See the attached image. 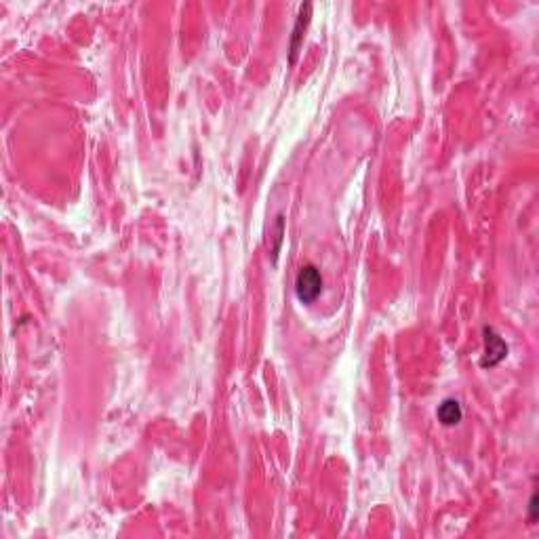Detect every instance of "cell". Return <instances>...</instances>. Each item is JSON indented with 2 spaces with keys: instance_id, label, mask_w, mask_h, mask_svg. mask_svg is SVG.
I'll list each match as a JSON object with an SVG mask.
<instances>
[{
  "instance_id": "cell-6",
  "label": "cell",
  "mask_w": 539,
  "mask_h": 539,
  "mask_svg": "<svg viewBox=\"0 0 539 539\" xmlns=\"http://www.w3.org/2000/svg\"><path fill=\"white\" fill-rule=\"evenodd\" d=\"M529 520H531V522L537 520V495L531 497V503H529Z\"/></svg>"
},
{
  "instance_id": "cell-3",
  "label": "cell",
  "mask_w": 539,
  "mask_h": 539,
  "mask_svg": "<svg viewBox=\"0 0 539 539\" xmlns=\"http://www.w3.org/2000/svg\"><path fill=\"white\" fill-rule=\"evenodd\" d=\"M310 20H312V5L306 3V5H302V9H300L297 22H295V28H293V36H291V57H289L291 64L297 61L300 47H302V43H304V36H306L308 26H310Z\"/></svg>"
},
{
  "instance_id": "cell-5",
  "label": "cell",
  "mask_w": 539,
  "mask_h": 539,
  "mask_svg": "<svg viewBox=\"0 0 539 539\" xmlns=\"http://www.w3.org/2000/svg\"><path fill=\"white\" fill-rule=\"evenodd\" d=\"M281 238H283V215H279V221H276V246H274V257L279 255V244H281Z\"/></svg>"
},
{
  "instance_id": "cell-4",
  "label": "cell",
  "mask_w": 539,
  "mask_h": 539,
  "mask_svg": "<svg viewBox=\"0 0 539 539\" xmlns=\"http://www.w3.org/2000/svg\"><path fill=\"white\" fill-rule=\"evenodd\" d=\"M436 418H438V422H441L443 426H457V424L462 422V418H464L459 402L453 400V398L443 400V404H441L438 411H436Z\"/></svg>"
},
{
  "instance_id": "cell-1",
  "label": "cell",
  "mask_w": 539,
  "mask_h": 539,
  "mask_svg": "<svg viewBox=\"0 0 539 539\" xmlns=\"http://www.w3.org/2000/svg\"><path fill=\"white\" fill-rule=\"evenodd\" d=\"M295 293L302 304H312L323 293V276L316 265H304L295 279Z\"/></svg>"
},
{
  "instance_id": "cell-2",
  "label": "cell",
  "mask_w": 539,
  "mask_h": 539,
  "mask_svg": "<svg viewBox=\"0 0 539 539\" xmlns=\"http://www.w3.org/2000/svg\"><path fill=\"white\" fill-rule=\"evenodd\" d=\"M508 356V344L493 331V329H485V358L480 360L482 367H497L503 358Z\"/></svg>"
}]
</instances>
